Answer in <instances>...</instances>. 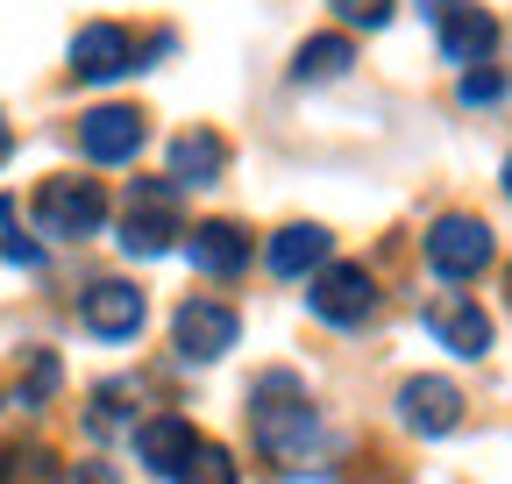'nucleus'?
<instances>
[{"mask_svg": "<svg viewBox=\"0 0 512 484\" xmlns=\"http://www.w3.org/2000/svg\"><path fill=\"white\" fill-rule=\"evenodd\" d=\"M491 264V228L477 214H441L427 228V271L448 278V285H470L477 271Z\"/></svg>", "mask_w": 512, "mask_h": 484, "instance_id": "nucleus-4", "label": "nucleus"}, {"mask_svg": "<svg viewBox=\"0 0 512 484\" xmlns=\"http://www.w3.org/2000/svg\"><path fill=\"white\" fill-rule=\"evenodd\" d=\"M320 264H328V228L292 221V228L271 235V271H278V278H306V271H320Z\"/></svg>", "mask_w": 512, "mask_h": 484, "instance_id": "nucleus-15", "label": "nucleus"}, {"mask_svg": "<svg viewBox=\"0 0 512 484\" xmlns=\"http://www.w3.org/2000/svg\"><path fill=\"white\" fill-rule=\"evenodd\" d=\"M328 8L342 22H356V29H384V22H392V0H328Z\"/></svg>", "mask_w": 512, "mask_h": 484, "instance_id": "nucleus-23", "label": "nucleus"}, {"mask_svg": "<svg viewBox=\"0 0 512 484\" xmlns=\"http://www.w3.org/2000/svg\"><path fill=\"white\" fill-rule=\"evenodd\" d=\"M72 72L93 79V86L128 79V72H136V36H128L121 22H86V29L72 36Z\"/></svg>", "mask_w": 512, "mask_h": 484, "instance_id": "nucleus-7", "label": "nucleus"}, {"mask_svg": "<svg viewBox=\"0 0 512 484\" xmlns=\"http://www.w3.org/2000/svg\"><path fill=\"white\" fill-rule=\"evenodd\" d=\"M505 292H512V264H505Z\"/></svg>", "mask_w": 512, "mask_h": 484, "instance_id": "nucleus-27", "label": "nucleus"}, {"mask_svg": "<svg viewBox=\"0 0 512 484\" xmlns=\"http://www.w3.org/2000/svg\"><path fill=\"white\" fill-rule=\"evenodd\" d=\"M356 65V43L349 36H313V43H299V57H292V79L299 86H328V79H342Z\"/></svg>", "mask_w": 512, "mask_h": 484, "instance_id": "nucleus-17", "label": "nucleus"}, {"mask_svg": "<svg viewBox=\"0 0 512 484\" xmlns=\"http://www.w3.org/2000/svg\"><path fill=\"white\" fill-rule=\"evenodd\" d=\"M128 399H136V385H128V378H114V385H100V392H93V435L136 428V406H128Z\"/></svg>", "mask_w": 512, "mask_h": 484, "instance_id": "nucleus-19", "label": "nucleus"}, {"mask_svg": "<svg viewBox=\"0 0 512 484\" xmlns=\"http://www.w3.org/2000/svg\"><path fill=\"white\" fill-rule=\"evenodd\" d=\"M143 114L136 107H93V114H79V150L93 157V164H136V150H143Z\"/></svg>", "mask_w": 512, "mask_h": 484, "instance_id": "nucleus-8", "label": "nucleus"}, {"mask_svg": "<svg viewBox=\"0 0 512 484\" xmlns=\"http://www.w3.org/2000/svg\"><path fill=\"white\" fill-rule=\"evenodd\" d=\"M178 235H185L178 186L171 178H136V186H128V214H121V250L128 257H164Z\"/></svg>", "mask_w": 512, "mask_h": 484, "instance_id": "nucleus-3", "label": "nucleus"}, {"mask_svg": "<svg viewBox=\"0 0 512 484\" xmlns=\"http://www.w3.org/2000/svg\"><path fill=\"white\" fill-rule=\"evenodd\" d=\"M79 328L100 335V342H128V335L143 328V292L121 285V278H100V285L79 299Z\"/></svg>", "mask_w": 512, "mask_h": 484, "instance_id": "nucleus-9", "label": "nucleus"}, {"mask_svg": "<svg viewBox=\"0 0 512 484\" xmlns=\"http://www.w3.org/2000/svg\"><path fill=\"white\" fill-rule=\"evenodd\" d=\"M505 200H512V157H505Z\"/></svg>", "mask_w": 512, "mask_h": 484, "instance_id": "nucleus-25", "label": "nucleus"}, {"mask_svg": "<svg viewBox=\"0 0 512 484\" xmlns=\"http://www.w3.org/2000/svg\"><path fill=\"white\" fill-rule=\"evenodd\" d=\"M192 442H200V435H192L185 413H157V420H143V428H136V463L157 470V477H171V470L185 463Z\"/></svg>", "mask_w": 512, "mask_h": 484, "instance_id": "nucleus-14", "label": "nucleus"}, {"mask_svg": "<svg viewBox=\"0 0 512 484\" xmlns=\"http://www.w3.org/2000/svg\"><path fill=\"white\" fill-rule=\"evenodd\" d=\"M399 406H406V428H420V435H456L463 428V392L448 378H413L399 392Z\"/></svg>", "mask_w": 512, "mask_h": 484, "instance_id": "nucleus-12", "label": "nucleus"}, {"mask_svg": "<svg viewBox=\"0 0 512 484\" xmlns=\"http://www.w3.org/2000/svg\"><path fill=\"white\" fill-rule=\"evenodd\" d=\"M0 250H8V264H22V271L43 264V242H29V235L15 228V207H8V200H0Z\"/></svg>", "mask_w": 512, "mask_h": 484, "instance_id": "nucleus-20", "label": "nucleus"}, {"mask_svg": "<svg viewBox=\"0 0 512 484\" xmlns=\"http://www.w3.org/2000/svg\"><path fill=\"white\" fill-rule=\"evenodd\" d=\"M420 8H427V15H434V22H441V15H448V8H463V0H420Z\"/></svg>", "mask_w": 512, "mask_h": 484, "instance_id": "nucleus-24", "label": "nucleus"}, {"mask_svg": "<svg viewBox=\"0 0 512 484\" xmlns=\"http://www.w3.org/2000/svg\"><path fill=\"white\" fill-rule=\"evenodd\" d=\"M50 392H57V356L36 349V356H29V378H22V406H36V399H50Z\"/></svg>", "mask_w": 512, "mask_h": 484, "instance_id": "nucleus-21", "label": "nucleus"}, {"mask_svg": "<svg viewBox=\"0 0 512 484\" xmlns=\"http://www.w3.org/2000/svg\"><path fill=\"white\" fill-rule=\"evenodd\" d=\"M0 164H8V129H0Z\"/></svg>", "mask_w": 512, "mask_h": 484, "instance_id": "nucleus-26", "label": "nucleus"}, {"mask_svg": "<svg viewBox=\"0 0 512 484\" xmlns=\"http://www.w3.org/2000/svg\"><path fill=\"white\" fill-rule=\"evenodd\" d=\"M491 43H498V22L484 8H448L441 15V50L456 57V65H484Z\"/></svg>", "mask_w": 512, "mask_h": 484, "instance_id": "nucleus-16", "label": "nucleus"}, {"mask_svg": "<svg viewBox=\"0 0 512 484\" xmlns=\"http://www.w3.org/2000/svg\"><path fill=\"white\" fill-rule=\"evenodd\" d=\"M505 86H512V79L491 72V65H484V72H463V107H491V100H505Z\"/></svg>", "mask_w": 512, "mask_h": 484, "instance_id": "nucleus-22", "label": "nucleus"}, {"mask_svg": "<svg viewBox=\"0 0 512 484\" xmlns=\"http://www.w3.org/2000/svg\"><path fill=\"white\" fill-rule=\"evenodd\" d=\"M171 335H178V356H185V363H214V356H228V349H235L242 314H235V307H221V299H185L178 321H171Z\"/></svg>", "mask_w": 512, "mask_h": 484, "instance_id": "nucleus-6", "label": "nucleus"}, {"mask_svg": "<svg viewBox=\"0 0 512 484\" xmlns=\"http://www.w3.org/2000/svg\"><path fill=\"white\" fill-rule=\"evenodd\" d=\"M228 171V143L214 129H185L171 143V186H221Z\"/></svg>", "mask_w": 512, "mask_h": 484, "instance_id": "nucleus-13", "label": "nucleus"}, {"mask_svg": "<svg viewBox=\"0 0 512 484\" xmlns=\"http://www.w3.org/2000/svg\"><path fill=\"white\" fill-rule=\"evenodd\" d=\"M107 228V193L100 178H79V171H57L36 186V235L50 242H86Z\"/></svg>", "mask_w": 512, "mask_h": 484, "instance_id": "nucleus-2", "label": "nucleus"}, {"mask_svg": "<svg viewBox=\"0 0 512 484\" xmlns=\"http://www.w3.org/2000/svg\"><path fill=\"white\" fill-rule=\"evenodd\" d=\"M427 335H434L448 356L477 363V356L491 349V314L477 307V299H456V292H448V299H434V307H427Z\"/></svg>", "mask_w": 512, "mask_h": 484, "instance_id": "nucleus-10", "label": "nucleus"}, {"mask_svg": "<svg viewBox=\"0 0 512 484\" xmlns=\"http://www.w3.org/2000/svg\"><path fill=\"white\" fill-rule=\"evenodd\" d=\"M249 442L264 449V463H278V470H299L313 456L320 413H313V399H306V385L292 371H264L249 385Z\"/></svg>", "mask_w": 512, "mask_h": 484, "instance_id": "nucleus-1", "label": "nucleus"}, {"mask_svg": "<svg viewBox=\"0 0 512 484\" xmlns=\"http://www.w3.org/2000/svg\"><path fill=\"white\" fill-rule=\"evenodd\" d=\"M171 477H178V484H242L235 456H228V449H214V442H192V449H185V463H178Z\"/></svg>", "mask_w": 512, "mask_h": 484, "instance_id": "nucleus-18", "label": "nucleus"}, {"mask_svg": "<svg viewBox=\"0 0 512 484\" xmlns=\"http://www.w3.org/2000/svg\"><path fill=\"white\" fill-rule=\"evenodd\" d=\"M306 307L328 321V328H363L377 314V285L363 264H320L313 285H306Z\"/></svg>", "mask_w": 512, "mask_h": 484, "instance_id": "nucleus-5", "label": "nucleus"}, {"mask_svg": "<svg viewBox=\"0 0 512 484\" xmlns=\"http://www.w3.org/2000/svg\"><path fill=\"white\" fill-rule=\"evenodd\" d=\"M185 257H192V271H207V278H235L249 264V235L235 221H200V228H185Z\"/></svg>", "mask_w": 512, "mask_h": 484, "instance_id": "nucleus-11", "label": "nucleus"}]
</instances>
